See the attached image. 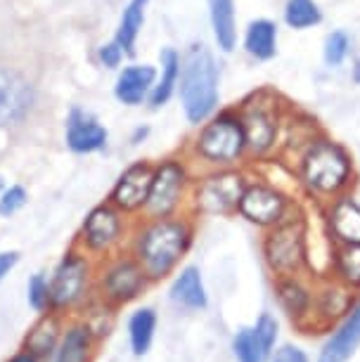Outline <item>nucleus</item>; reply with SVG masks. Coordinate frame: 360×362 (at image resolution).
<instances>
[{"instance_id":"nucleus-1","label":"nucleus","mask_w":360,"mask_h":362,"mask_svg":"<svg viewBox=\"0 0 360 362\" xmlns=\"http://www.w3.org/2000/svg\"><path fill=\"white\" fill-rule=\"evenodd\" d=\"M294 173L306 194L313 197L315 202L327 204L335 197L349 192L356 166L342 142L320 133L296 159Z\"/></svg>"},{"instance_id":"nucleus-2","label":"nucleus","mask_w":360,"mask_h":362,"mask_svg":"<svg viewBox=\"0 0 360 362\" xmlns=\"http://www.w3.org/2000/svg\"><path fill=\"white\" fill-rule=\"evenodd\" d=\"M289 112V102L273 88H261L247 95L237 114L242 121L244 145H247V159L266 161L277 154L282 140L284 116Z\"/></svg>"},{"instance_id":"nucleus-3","label":"nucleus","mask_w":360,"mask_h":362,"mask_svg":"<svg viewBox=\"0 0 360 362\" xmlns=\"http://www.w3.org/2000/svg\"><path fill=\"white\" fill-rule=\"evenodd\" d=\"M192 244V223L187 218H149L135 239V258L152 282L175 270Z\"/></svg>"},{"instance_id":"nucleus-4","label":"nucleus","mask_w":360,"mask_h":362,"mask_svg":"<svg viewBox=\"0 0 360 362\" xmlns=\"http://www.w3.org/2000/svg\"><path fill=\"white\" fill-rule=\"evenodd\" d=\"M180 102L192 126L211 119L219 107V66L204 45H192L180 62Z\"/></svg>"},{"instance_id":"nucleus-5","label":"nucleus","mask_w":360,"mask_h":362,"mask_svg":"<svg viewBox=\"0 0 360 362\" xmlns=\"http://www.w3.org/2000/svg\"><path fill=\"white\" fill-rule=\"evenodd\" d=\"M194 152L204 163L214 168H233L247 156L244 131L237 109H223V112L204 121L194 140Z\"/></svg>"},{"instance_id":"nucleus-6","label":"nucleus","mask_w":360,"mask_h":362,"mask_svg":"<svg viewBox=\"0 0 360 362\" xmlns=\"http://www.w3.org/2000/svg\"><path fill=\"white\" fill-rule=\"evenodd\" d=\"M263 258L275 277L301 275L308 270V221L298 214L268 228L263 237Z\"/></svg>"},{"instance_id":"nucleus-7","label":"nucleus","mask_w":360,"mask_h":362,"mask_svg":"<svg viewBox=\"0 0 360 362\" xmlns=\"http://www.w3.org/2000/svg\"><path fill=\"white\" fill-rule=\"evenodd\" d=\"M249 185V175L244 170L216 168L209 175L197 180L192 202L194 211L202 216H230L240 206L244 189Z\"/></svg>"},{"instance_id":"nucleus-8","label":"nucleus","mask_w":360,"mask_h":362,"mask_svg":"<svg viewBox=\"0 0 360 362\" xmlns=\"http://www.w3.org/2000/svg\"><path fill=\"white\" fill-rule=\"evenodd\" d=\"M291 206H294V202L280 187L263 180H249L240 199V206H237V214L247 223L256 225V228L268 230L273 225L282 223L284 218H289Z\"/></svg>"},{"instance_id":"nucleus-9","label":"nucleus","mask_w":360,"mask_h":362,"mask_svg":"<svg viewBox=\"0 0 360 362\" xmlns=\"http://www.w3.org/2000/svg\"><path fill=\"white\" fill-rule=\"evenodd\" d=\"M187 187V168L178 159H164L154 166L152 187L145 204L147 218H168L180 209Z\"/></svg>"},{"instance_id":"nucleus-10","label":"nucleus","mask_w":360,"mask_h":362,"mask_svg":"<svg viewBox=\"0 0 360 362\" xmlns=\"http://www.w3.org/2000/svg\"><path fill=\"white\" fill-rule=\"evenodd\" d=\"M88 261L79 254H66L50 279V308L64 310L76 305L88 286Z\"/></svg>"},{"instance_id":"nucleus-11","label":"nucleus","mask_w":360,"mask_h":362,"mask_svg":"<svg viewBox=\"0 0 360 362\" xmlns=\"http://www.w3.org/2000/svg\"><path fill=\"white\" fill-rule=\"evenodd\" d=\"M356 289L344 284L342 279L327 277L313 291V310H310V322L313 327H332L349 315L356 305Z\"/></svg>"},{"instance_id":"nucleus-12","label":"nucleus","mask_w":360,"mask_h":362,"mask_svg":"<svg viewBox=\"0 0 360 362\" xmlns=\"http://www.w3.org/2000/svg\"><path fill=\"white\" fill-rule=\"evenodd\" d=\"M147 282L149 277L138 263V258H119L102 277V296L114 305H124L128 300L138 298Z\"/></svg>"},{"instance_id":"nucleus-13","label":"nucleus","mask_w":360,"mask_h":362,"mask_svg":"<svg viewBox=\"0 0 360 362\" xmlns=\"http://www.w3.org/2000/svg\"><path fill=\"white\" fill-rule=\"evenodd\" d=\"M154 166L149 161H135L124 173L119 175L117 185L112 189V206H117L124 214H135L145 209L149 187H152Z\"/></svg>"},{"instance_id":"nucleus-14","label":"nucleus","mask_w":360,"mask_h":362,"mask_svg":"<svg viewBox=\"0 0 360 362\" xmlns=\"http://www.w3.org/2000/svg\"><path fill=\"white\" fill-rule=\"evenodd\" d=\"M325 223L335 247L360 244V204L349 192L325 204Z\"/></svg>"},{"instance_id":"nucleus-15","label":"nucleus","mask_w":360,"mask_h":362,"mask_svg":"<svg viewBox=\"0 0 360 362\" xmlns=\"http://www.w3.org/2000/svg\"><path fill=\"white\" fill-rule=\"evenodd\" d=\"M121 232H124V223H121V216L117 206H98L93 209L88 218L83 221V244L88 251L93 254H107L114 244H119Z\"/></svg>"},{"instance_id":"nucleus-16","label":"nucleus","mask_w":360,"mask_h":362,"mask_svg":"<svg viewBox=\"0 0 360 362\" xmlns=\"http://www.w3.org/2000/svg\"><path fill=\"white\" fill-rule=\"evenodd\" d=\"M33 105L31 83L22 74L0 69V126L19 124Z\"/></svg>"},{"instance_id":"nucleus-17","label":"nucleus","mask_w":360,"mask_h":362,"mask_svg":"<svg viewBox=\"0 0 360 362\" xmlns=\"http://www.w3.org/2000/svg\"><path fill=\"white\" fill-rule=\"evenodd\" d=\"M275 296L280 308L294 320L298 327L308 322L313 310V289L303 282L301 275H282L275 277Z\"/></svg>"},{"instance_id":"nucleus-18","label":"nucleus","mask_w":360,"mask_h":362,"mask_svg":"<svg viewBox=\"0 0 360 362\" xmlns=\"http://www.w3.org/2000/svg\"><path fill=\"white\" fill-rule=\"evenodd\" d=\"M360 346V303L351 308L342 322H337L332 337L325 341L318 362H346Z\"/></svg>"},{"instance_id":"nucleus-19","label":"nucleus","mask_w":360,"mask_h":362,"mask_svg":"<svg viewBox=\"0 0 360 362\" xmlns=\"http://www.w3.org/2000/svg\"><path fill=\"white\" fill-rule=\"evenodd\" d=\"M66 145L79 154L98 152L107 145V131L93 116L83 114L81 109H74L66 121Z\"/></svg>"},{"instance_id":"nucleus-20","label":"nucleus","mask_w":360,"mask_h":362,"mask_svg":"<svg viewBox=\"0 0 360 362\" xmlns=\"http://www.w3.org/2000/svg\"><path fill=\"white\" fill-rule=\"evenodd\" d=\"M154 83H157V69H154V66L131 64L119 74L114 93H117L119 102L135 107V105H142V102L149 98Z\"/></svg>"},{"instance_id":"nucleus-21","label":"nucleus","mask_w":360,"mask_h":362,"mask_svg":"<svg viewBox=\"0 0 360 362\" xmlns=\"http://www.w3.org/2000/svg\"><path fill=\"white\" fill-rule=\"evenodd\" d=\"M95 353V332L88 322L69 325L59 337L52 362H91Z\"/></svg>"},{"instance_id":"nucleus-22","label":"nucleus","mask_w":360,"mask_h":362,"mask_svg":"<svg viewBox=\"0 0 360 362\" xmlns=\"http://www.w3.org/2000/svg\"><path fill=\"white\" fill-rule=\"evenodd\" d=\"M244 50L256 62H270L277 54V24L273 19L259 17L249 22L244 31Z\"/></svg>"},{"instance_id":"nucleus-23","label":"nucleus","mask_w":360,"mask_h":362,"mask_svg":"<svg viewBox=\"0 0 360 362\" xmlns=\"http://www.w3.org/2000/svg\"><path fill=\"white\" fill-rule=\"evenodd\" d=\"M171 300L182 305V308H187V310L207 308L209 298H207V289H204L202 272L197 265H187V268H182L180 275L173 279Z\"/></svg>"},{"instance_id":"nucleus-24","label":"nucleus","mask_w":360,"mask_h":362,"mask_svg":"<svg viewBox=\"0 0 360 362\" xmlns=\"http://www.w3.org/2000/svg\"><path fill=\"white\" fill-rule=\"evenodd\" d=\"M214 38L223 52H233L237 45V17L235 0H209Z\"/></svg>"},{"instance_id":"nucleus-25","label":"nucleus","mask_w":360,"mask_h":362,"mask_svg":"<svg viewBox=\"0 0 360 362\" xmlns=\"http://www.w3.org/2000/svg\"><path fill=\"white\" fill-rule=\"evenodd\" d=\"M59 337H62L59 320L55 315H50V313H43L38 322L24 337V348L31 351L33 355H38L40 360L52 358V353H55V348L59 344Z\"/></svg>"},{"instance_id":"nucleus-26","label":"nucleus","mask_w":360,"mask_h":362,"mask_svg":"<svg viewBox=\"0 0 360 362\" xmlns=\"http://www.w3.org/2000/svg\"><path fill=\"white\" fill-rule=\"evenodd\" d=\"M161 78L154 83L152 93H149V105L152 107H164L168 100H171V95L175 90V86H178L180 81V54L173 50V47H164L161 50Z\"/></svg>"},{"instance_id":"nucleus-27","label":"nucleus","mask_w":360,"mask_h":362,"mask_svg":"<svg viewBox=\"0 0 360 362\" xmlns=\"http://www.w3.org/2000/svg\"><path fill=\"white\" fill-rule=\"evenodd\" d=\"M157 332V313L152 308H140L128 317V341H131L133 355H145L154 341Z\"/></svg>"},{"instance_id":"nucleus-28","label":"nucleus","mask_w":360,"mask_h":362,"mask_svg":"<svg viewBox=\"0 0 360 362\" xmlns=\"http://www.w3.org/2000/svg\"><path fill=\"white\" fill-rule=\"evenodd\" d=\"M332 270L335 277L349 284L351 289H360V244H342L332 251Z\"/></svg>"},{"instance_id":"nucleus-29","label":"nucleus","mask_w":360,"mask_h":362,"mask_svg":"<svg viewBox=\"0 0 360 362\" xmlns=\"http://www.w3.org/2000/svg\"><path fill=\"white\" fill-rule=\"evenodd\" d=\"M149 0H131L126 5L124 15H121L119 22V31H117V43L124 47V52H133L135 40H138V33L145 24V8Z\"/></svg>"},{"instance_id":"nucleus-30","label":"nucleus","mask_w":360,"mask_h":362,"mask_svg":"<svg viewBox=\"0 0 360 362\" xmlns=\"http://www.w3.org/2000/svg\"><path fill=\"white\" fill-rule=\"evenodd\" d=\"M282 19L289 29L306 31L323 22V10L315 0H287L282 10Z\"/></svg>"},{"instance_id":"nucleus-31","label":"nucleus","mask_w":360,"mask_h":362,"mask_svg":"<svg viewBox=\"0 0 360 362\" xmlns=\"http://www.w3.org/2000/svg\"><path fill=\"white\" fill-rule=\"evenodd\" d=\"M233 353L237 362H266L270 358V351L261 344V339L256 337L254 327L251 329H240L233 339Z\"/></svg>"},{"instance_id":"nucleus-32","label":"nucleus","mask_w":360,"mask_h":362,"mask_svg":"<svg viewBox=\"0 0 360 362\" xmlns=\"http://www.w3.org/2000/svg\"><path fill=\"white\" fill-rule=\"evenodd\" d=\"M351 52V36L342 29L332 31L325 36V43H323V59L325 64L330 66V69H335V66H342L346 62V57H349Z\"/></svg>"},{"instance_id":"nucleus-33","label":"nucleus","mask_w":360,"mask_h":362,"mask_svg":"<svg viewBox=\"0 0 360 362\" xmlns=\"http://www.w3.org/2000/svg\"><path fill=\"white\" fill-rule=\"evenodd\" d=\"M26 300H29V305L36 313H47V310H52L50 308V282L40 275V272H36L31 279H29V284H26Z\"/></svg>"},{"instance_id":"nucleus-34","label":"nucleus","mask_w":360,"mask_h":362,"mask_svg":"<svg viewBox=\"0 0 360 362\" xmlns=\"http://www.w3.org/2000/svg\"><path fill=\"white\" fill-rule=\"evenodd\" d=\"M26 202H29V194H26L24 187H19V185L8 187L3 194H0V216L12 218L26 206Z\"/></svg>"},{"instance_id":"nucleus-35","label":"nucleus","mask_w":360,"mask_h":362,"mask_svg":"<svg viewBox=\"0 0 360 362\" xmlns=\"http://www.w3.org/2000/svg\"><path fill=\"white\" fill-rule=\"evenodd\" d=\"M100 59L105 66H119L121 59H124V47H121L117 40H112V43L100 47Z\"/></svg>"},{"instance_id":"nucleus-36","label":"nucleus","mask_w":360,"mask_h":362,"mask_svg":"<svg viewBox=\"0 0 360 362\" xmlns=\"http://www.w3.org/2000/svg\"><path fill=\"white\" fill-rule=\"evenodd\" d=\"M273 362H308V355L296 346H282L280 351L275 353Z\"/></svg>"},{"instance_id":"nucleus-37","label":"nucleus","mask_w":360,"mask_h":362,"mask_svg":"<svg viewBox=\"0 0 360 362\" xmlns=\"http://www.w3.org/2000/svg\"><path fill=\"white\" fill-rule=\"evenodd\" d=\"M17 261H19L17 251H0V282L10 275L12 268L17 265Z\"/></svg>"},{"instance_id":"nucleus-38","label":"nucleus","mask_w":360,"mask_h":362,"mask_svg":"<svg viewBox=\"0 0 360 362\" xmlns=\"http://www.w3.org/2000/svg\"><path fill=\"white\" fill-rule=\"evenodd\" d=\"M8 362H40L38 355H33L31 351H26V348H22V351H17Z\"/></svg>"},{"instance_id":"nucleus-39","label":"nucleus","mask_w":360,"mask_h":362,"mask_svg":"<svg viewBox=\"0 0 360 362\" xmlns=\"http://www.w3.org/2000/svg\"><path fill=\"white\" fill-rule=\"evenodd\" d=\"M351 81L356 86H360V59H356V62H353V66H351Z\"/></svg>"},{"instance_id":"nucleus-40","label":"nucleus","mask_w":360,"mask_h":362,"mask_svg":"<svg viewBox=\"0 0 360 362\" xmlns=\"http://www.w3.org/2000/svg\"><path fill=\"white\" fill-rule=\"evenodd\" d=\"M147 133H149V128H147V126H145V128H138V131L133 133L131 142H133V145H138L140 140H145V138H147Z\"/></svg>"},{"instance_id":"nucleus-41","label":"nucleus","mask_w":360,"mask_h":362,"mask_svg":"<svg viewBox=\"0 0 360 362\" xmlns=\"http://www.w3.org/2000/svg\"><path fill=\"white\" fill-rule=\"evenodd\" d=\"M0 187H3V177H0Z\"/></svg>"}]
</instances>
